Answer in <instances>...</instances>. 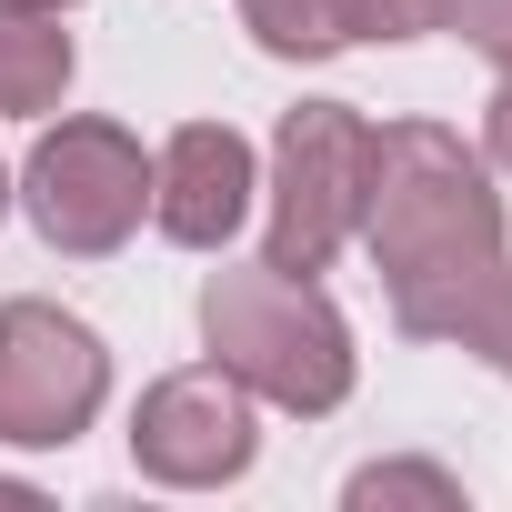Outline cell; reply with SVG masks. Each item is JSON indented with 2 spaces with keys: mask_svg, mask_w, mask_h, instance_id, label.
Returning <instances> with one entry per match:
<instances>
[{
  "mask_svg": "<svg viewBox=\"0 0 512 512\" xmlns=\"http://www.w3.org/2000/svg\"><path fill=\"white\" fill-rule=\"evenodd\" d=\"M362 241L392 292L472 272L502 251V191L482 151L442 121H382L372 131V191H362Z\"/></svg>",
  "mask_w": 512,
  "mask_h": 512,
  "instance_id": "6da1fadb",
  "label": "cell"
},
{
  "mask_svg": "<svg viewBox=\"0 0 512 512\" xmlns=\"http://www.w3.org/2000/svg\"><path fill=\"white\" fill-rule=\"evenodd\" d=\"M201 342L272 412L322 422V412L352 402V332L302 272H272V262L262 272H211L201 282Z\"/></svg>",
  "mask_w": 512,
  "mask_h": 512,
  "instance_id": "7a4b0ae2",
  "label": "cell"
},
{
  "mask_svg": "<svg viewBox=\"0 0 512 512\" xmlns=\"http://www.w3.org/2000/svg\"><path fill=\"white\" fill-rule=\"evenodd\" d=\"M362 191H372V121L352 101H302L272 131V272H322L332 251L362 231Z\"/></svg>",
  "mask_w": 512,
  "mask_h": 512,
  "instance_id": "3957f363",
  "label": "cell"
},
{
  "mask_svg": "<svg viewBox=\"0 0 512 512\" xmlns=\"http://www.w3.org/2000/svg\"><path fill=\"white\" fill-rule=\"evenodd\" d=\"M21 211L51 251H71V262H101V251H121L151 211V161L121 121H61L31 141L21 161Z\"/></svg>",
  "mask_w": 512,
  "mask_h": 512,
  "instance_id": "277c9868",
  "label": "cell"
},
{
  "mask_svg": "<svg viewBox=\"0 0 512 512\" xmlns=\"http://www.w3.org/2000/svg\"><path fill=\"white\" fill-rule=\"evenodd\" d=\"M111 392V352L81 312L61 302H0V442L11 452H61L91 432Z\"/></svg>",
  "mask_w": 512,
  "mask_h": 512,
  "instance_id": "5b68a950",
  "label": "cell"
},
{
  "mask_svg": "<svg viewBox=\"0 0 512 512\" xmlns=\"http://www.w3.org/2000/svg\"><path fill=\"white\" fill-rule=\"evenodd\" d=\"M251 452H262V422H251V392L221 362L161 372L131 402V462L171 492H221V482L251 472Z\"/></svg>",
  "mask_w": 512,
  "mask_h": 512,
  "instance_id": "8992f818",
  "label": "cell"
},
{
  "mask_svg": "<svg viewBox=\"0 0 512 512\" xmlns=\"http://www.w3.org/2000/svg\"><path fill=\"white\" fill-rule=\"evenodd\" d=\"M251 191H262V171H251V141L231 121H181L151 161V221L181 251H221L251 221Z\"/></svg>",
  "mask_w": 512,
  "mask_h": 512,
  "instance_id": "52a82bcc",
  "label": "cell"
},
{
  "mask_svg": "<svg viewBox=\"0 0 512 512\" xmlns=\"http://www.w3.org/2000/svg\"><path fill=\"white\" fill-rule=\"evenodd\" d=\"M392 322L412 342H462L472 362H492L512 382V251H492V262L472 272H442V282H412L392 292Z\"/></svg>",
  "mask_w": 512,
  "mask_h": 512,
  "instance_id": "ba28073f",
  "label": "cell"
},
{
  "mask_svg": "<svg viewBox=\"0 0 512 512\" xmlns=\"http://www.w3.org/2000/svg\"><path fill=\"white\" fill-rule=\"evenodd\" d=\"M71 71H81V51H71V31H61L51 0H0V111L41 121L71 91Z\"/></svg>",
  "mask_w": 512,
  "mask_h": 512,
  "instance_id": "9c48e42d",
  "label": "cell"
},
{
  "mask_svg": "<svg viewBox=\"0 0 512 512\" xmlns=\"http://www.w3.org/2000/svg\"><path fill=\"white\" fill-rule=\"evenodd\" d=\"M241 31L262 41L272 61H332V51H352L342 0H241Z\"/></svg>",
  "mask_w": 512,
  "mask_h": 512,
  "instance_id": "30bf717a",
  "label": "cell"
},
{
  "mask_svg": "<svg viewBox=\"0 0 512 512\" xmlns=\"http://www.w3.org/2000/svg\"><path fill=\"white\" fill-rule=\"evenodd\" d=\"M342 502H352V512H382V502H432V512H462V482H452V472H432V462H362V472L342 482Z\"/></svg>",
  "mask_w": 512,
  "mask_h": 512,
  "instance_id": "8fae6325",
  "label": "cell"
},
{
  "mask_svg": "<svg viewBox=\"0 0 512 512\" xmlns=\"http://www.w3.org/2000/svg\"><path fill=\"white\" fill-rule=\"evenodd\" d=\"M452 21V0H342V31L352 41H422Z\"/></svg>",
  "mask_w": 512,
  "mask_h": 512,
  "instance_id": "7c38bea8",
  "label": "cell"
},
{
  "mask_svg": "<svg viewBox=\"0 0 512 512\" xmlns=\"http://www.w3.org/2000/svg\"><path fill=\"white\" fill-rule=\"evenodd\" d=\"M442 31H462L492 71H512V0H452V21Z\"/></svg>",
  "mask_w": 512,
  "mask_h": 512,
  "instance_id": "4fadbf2b",
  "label": "cell"
},
{
  "mask_svg": "<svg viewBox=\"0 0 512 512\" xmlns=\"http://www.w3.org/2000/svg\"><path fill=\"white\" fill-rule=\"evenodd\" d=\"M482 161L512 181V71H502V91H492V111H482Z\"/></svg>",
  "mask_w": 512,
  "mask_h": 512,
  "instance_id": "5bb4252c",
  "label": "cell"
},
{
  "mask_svg": "<svg viewBox=\"0 0 512 512\" xmlns=\"http://www.w3.org/2000/svg\"><path fill=\"white\" fill-rule=\"evenodd\" d=\"M0 211H11V171H0Z\"/></svg>",
  "mask_w": 512,
  "mask_h": 512,
  "instance_id": "9a60e30c",
  "label": "cell"
},
{
  "mask_svg": "<svg viewBox=\"0 0 512 512\" xmlns=\"http://www.w3.org/2000/svg\"><path fill=\"white\" fill-rule=\"evenodd\" d=\"M51 11H61V0H51Z\"/></svg>",
  "mask_w": 512,
  "mask_h": 512,
  "instance_id": "2e32d148",
  "label": "cell"
}]
</instances>
